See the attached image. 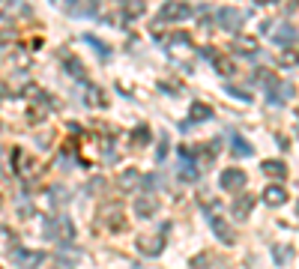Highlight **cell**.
<instances>
[{
  "label": "cell",
  "instance_id": "603a6c76",
  "mask_svg": "<svg viewBox=\"0 0 299 269\" xmlns=\"http://www.w3.org/2000/svg\"><path fill=\"white\" fill-rule=\"evenodd\" d=\"M66 72L75 78V81H84L87 78V69H84V63L78 60V57H72V60H66Z\"/></svg>",
  "mask_w": 299,
  "mask_h": 269
},
{
  "label": "cell",
  "instance_id": "52a82bcc",
  "mask_svg": "<svg viewBox=\"0 0 299 269\" xmlns=\"http://www.w3.org/2000/svg\"><path fill=\"white\" fill-rule=\"evenodd\" d=\"M117 186H120V192H135V189H141V186H144V173H141L138 168L120 170V180H117Z\"/></svg>",
  "mask_w": 299,
  "mask_h": 269
},
{
  "label": "cell",
  "instance_id": "d4e9b609",
  "mask_svg": "<svg viewBox=\"0 0 299 269\" xmlns=\"http://www.w3.org/2000/svg\"><path fill=\"white\" fill-rule=\"evenodd\" d=\"M84 102L87 105H105V96H102L99 87H84Z\"/></svg>",
  "mask_w": 299,
  "mask_h": 269
},
{
  "label": "cell",
  "instance_id": "8992f818",
  "mask_svg": "<svg viewBox=\"0 0 299 269\" xmlns=\"http://www.w3.org/2000/svg\"><path fill=\"white\" fill-rule=\"evenodd\" d=\"M192 12H195V9H192L189 3H165L159 21H183V18H189Z\"/></svg>",
  "mask_w": 299,
  "mask_h": 269
},
{
  "label": "cell",
  "instance_id": "d6a6232c",
  "mask_svg": "<svg viewBox=\"0 0 299 269\" xmlns=\"http://www.w3.org/2000/svg\"><path fill=\"white\" fill-rule=\"evenodd\" d=\"M18 212H21V215H33V203H30V201L18 203Z\"/></svg>",
  "mask_w": 299,
  "mask_h": 269
},
{
  "label": "cell",
  "instance_id": "7c38bea8",
  "mask_svg": "<svg viewBox=\"0 0 299 269\" xmlns=\"http://www.w3.org/2000/svg\"><path fill=\"white\" fill-rule=\"evenodd\" d=\"M264 203H269V206H281V203H287V189L278 186V183L266 186L264 189Z\"/></svg>",
  "mask_w": 299,
  "mask_h": 269
},
{
  "label": "cell",
  "instance_id": "ba28073f",
  "mask_svg": "<svg viewBox=\"0 0 299 269\" xmlns=\"http://www.w3.org/2000/svg\"><path fill=\"white\" fill-rule=\"evenodd\" d=\"M138 248H141L147 257H159V254L165 251V234H159V236H141V239H138Z\"/></svg>",
  "mask_w": 299,
  "mask_h": 269
},
{
  "label": "cell",
  "instance_id": "5bb4252c",
  "mask_svg": "<svg viewBox=\"0 0 299 269\" xmlns=\"http://www.w3.org/2000/svg\"><path fill=\"white\" fill-rule=\"evenodd\" d=\"M189 120H192V123H206V120H212V108H209L206 102L195 99L192 108H189Z\"/></svg>",
  "mask_w": 299,
  "mask_h": 269
},
{
  "label": "cell",
  "instance_id": "4316f807",
  "mask_svg": "<svg viewBox=\"0 0 299 269\" xmlns=\"http://www.w3.org/2000/svg\"><path fill=\"white\" fill-rule=\"evenodd\" d=\"M180 176H183L186 183H192V180H198V168H195V162L189 165V159H186V162L180 165Z\"/></svg>",
  "mask_w": 299,
  "mask_h": 269
},
{
  "label": "cell",
  "instance_id": "44dd1931",
  "mask_svg": "<svg viewBox=\"0 0 299 269\" xmlns=\"http://www.w3.org/2000/svg\"><path fill=\"white\" fill-rule=\"evenodd\" d=\"M233 156H239V159H248V156H251V153H254V150H251V144H248V141H245V138H239V134H236V138H233Z\"/></svg>",
  "mask_w": 299,
  "mask_h": 269
},
{
  "label": "cell",
  "instance_id": "8fae6325",
  "mask_svg": "<svg viewBox=\"0 0 299 269\" xmlns=\"http://www.w3.org/2000/svg\"><path fill=\"white\" fill-rule=\"evenodd\" d=\"M266 93H269V102H287L293 99V84H284V81H275L272 87H266Z\"/></svg>",
  "mask_w": 299,
  "mask_h": 269
},
{
  "label": "cell",
  "instance_id": "e0dca14e",
  "mask_svg": "<svg viewBox=\"0 0 299 269\" xmlns=\"http://www.w3.org/2000/svg\"><path fill=\"white\" fill-rule=\"evenodd\" d=\"M251 206H254V195H242V198H236V203H233V215L242 221V218L251 215Z\"/></svg>",
  "mask_w": 299,
  "mask_h": 269
},
{
  "label": "cell",
  "instance_id": "e575fe53",
  "mask_svg": "<svg viewBox=\"0 0 299 269\" xmlns=\"http://www.w3.org/2000/svg\"><path fill=\"white\" fill-rule=\"evenodd\" d=\"M0 269H3V266H0Z\"/></svg>",
  "mask_w": 299,
  "mask_h": 269
},
{
  "label": "cell",
  "instance_id": "2e32d148",
  "mask_svg": "<svg viewBox=\"0 0 299 269\" xmlns=\"http://www.w3.org/2000/svg\"><path fill=\"white\" fill-rule=\"evenodd\" d=\"M261 170H264L266 176H272V180H284L287 176V165L278 162V159H266L264 165H261Z\"/></svg>",
  "mask_w": 299,
  "mask_h": 269
},
{
  "label": "cell",
  "instance_id": "836d02e7",
  "mask_svg": "<svg viewBox=\"0 0 299 269\" xmlns=\"http://www.w3.org/2000/svg\"><path fill=\"white\" fill-rule=\"evenodd\" d=\"M6 96H9V87H6V84H3V81H0V102L6 99Z\"/></svg>",
  "mask_w": 299,
  "mask_h": 269
},
{
  "label": "cell",
  "instance_id": "4fadbf2b",
  "mask_svg": "<svg viewBox=\"0 0 299 269\" xmlns=\"http://www.w3.org/2000/svg\"><path fill=\"white\" fill-rule=\"evenodd\" d=\"M209 225H212V231H216V236H219L222 242H228V245H233V242H236V234H233V228L225 221V218L212 215V218H209Z\"/></svg>",
  "mask_w": 299,
  "mask_h": 269
},
{
  "label": "cell",
  "instance_id": "f1b7e54d",
  "mask_svg": "<svg viewBox=\"0 0 299 269\" xmlns=\"http://www.w3.org/2000/svg\"><path fill=\"white\" fill-rule=\"evenodd\" d=\"M228 93H231L233 99H239V102H251V96H248L245 90H239V87H228Z\"/></svg>",
  "mask_w": 299,
  "mask_h": 269
},
{
  "label": "cell",
  "instance_id": "ac0fdd59",
  "mask_svg": "<svg viewBox=\"0 0 299 269\" xmlns=\"http://www.w3.org/2000/svg\"><path fill=\"white\" fill-rule=\"evenodd\" d=\"M144 12H147V3H141V0H129V3L120 6V15L123 18H141Z\"/></svg>",
  "mask_w": 299,
  "mask_h": 269
},
{
  "label": "cell",
  "instance_id": "83f0119b",
  "mask_svg": "<svg viewBox=\"0 0 299 269\" xmlns=\"http://www.w3.org/2000/svg\"><path fill=\"white\" fill-rule=\"evenodd\" d=\"M254 81H258V84H264V87H272V84H275V78H272V72H269V69H254Z\"/></svg>",
  "mask_w": 299,
  "mask_h": 269
},
{
  "label": "cell",
  "instance_id": "7402d4cb",
  "mask_svg": "<svg viewBox=\"0 0 299 269\" xmlns=\"http://www.w3.org/2000/svg\"><path fill=\"white\" fill-rule=\"evenodd\" d=\"M275 42H281V45H287V42H290V45H293V39H296V27H293V24H281V30H275Z\"/></svg>",
  "mask_w": 299,
  "mask_h": 269
},
{
  "label": "cell",
  "instance_id": "9a60e30c",
  "mask_svg": "<svg viewBox=\"0 0 299 269\" xmlns=\"http://www.w3.org/2000/svg\"><path fill=\"white\" fill-rule=\"evenodd\" d=\"M150 138H153L150 126H147V123H138V126L132 129V134H129V144H132L135 150H141V147H147V144H150Z\"/></svg>",
  "mask_w": 299,
  "mask_h": 269
},
{
  "label": "cell",
  "instance_id": "d6986e66",
  "mask_svg": "<svg viewBox=\"0 0 299 269\" xmlns=\"http://www.w3.org/2000/svg\"><path fill=\"white\" fill-rule=\"evenodd\" d=\"M212 66H216V72L219 75H236V63H233L231 57H225V54H219V57H212Z\"/></svg>",
  "mask_w": 299,
  "mask_h": 269
},
{
  "label": "cell",
  "instance_id": "3957f363",
  "mask_svg": "<svg viewBox=\"0 0 299 269\" xmlns=\"http://www.w3.org/2000/svg\"><path fill=\"white\" fill-rule=\"evenodd\" d=\"M12 260L21 269H36L45 263V251H30V248H15L12 251Z\"/></svg>",
  "mask_w": 299,
  "mask_h": 269
},
{
  "label": "cell",
  "instance_id": "f546056e",
  "mask_svg": "<svg viewBox=\"0 0 299 269\" xmlns=\"http://www.w3.org/2000/svg\"><path fill=\"white\" fill-rule=\"evenodd\" d=\"M51 195H54V201L57 203L66 201V189H63V186H51Z\"/></svg>",
  "mask_w": 299,
  "mask_h": 269
},
{
  "label": "cell",
  "instance_id": "9c48e42d",
  "mask_svg": "<svg viewBox=\"0 0 299 269\" xmlns=\"http://www.w3.org/2000/svg\"><path fill=\"white\" fill-rule=\"evenodd\" d=\"M233 51H239L242 57H254V54L261 51V42H258L254 36H248V33H239L236 39H233Z\"/></svg>",
  "mask_w": 299,
  "mask_h": 269
},
{
  "label": "cell",
  "instance_id": "4dcf8cb0",
  "mask_svg": "<svg viewBox=\"0 0 299 269\" xmlns=\"http://www.w3.org/2000/svg\"><path fill=\"white\" fill-rule=\"evenodd\" d=\"M206 263H209V254H206V251H203V254H198V257L192 260V266H195V269H206Z\"/></svg>",
  "mask_w": 299,
  "mask_h": 269
},
{
  "label": "cell",
  "instance_id": "30bf717a",
  "mask_svg": "<svg viewBox=\"0 0 299 269\" xmlns=\"http://www.w3.org/2000/svg\"><path fill=\"white\" fill-rule=\"evenodd\" d=\"M156 209H159V198H156V195H144V198L135 201V212H138L141 218H153Z\"/></svg>",
  "mask_w": 299,
  "mask_h": 269
},
{
  "label": "cell",
  "instance_id": "cb8c5ba5",
  "mask_svg": "<svg viewBox=\"0 0 299 269\" xmlns=\"http://www.w3.org/2000/svg\"><path fill=\"white\" fill-rule=\"evenodd\" d=\"M272 257H275L278 266H284V263L293 257V248H290V245H272Z\"/></svg>",
  "mask_w": 299,
  "mask_h": 269
},
{
  "label": "cell",
  "instance_id": "484cf974",
  "mask_svg": "<svg viewBox=\"0 0 299 269\" xmlns=\"http://www.w3.org/2000/svg\"><path fill=\"white\" fill-rule=\"evenodd\" d=\"M84 39H87V42H90V45H93V48L99 51V57H102V60H108V57H111V48H108V45H105L102 39H96V36H93V33H87V36H84Z\"/></svg>",
  "mask_w": 299,
  "mask_h": 269
},
{
  "label": "cell",
  "instance_id": "1f68e13d",
  "mask_svg": "<svg viewBox=\"0 0 299 269\" xmlns=\"http://www.w3.org/2000/svg\"><path fill=\"white\" fill-rule=\"evenodd\" d=\"M167 147H170V144H167V138H162V144H159V150H156V159H159V162H162V159H165Z\"/></svg>",
  "mask_w": 299,
  "mask_h": 269
},
{
  "label": "cell",
  "instance_id": "5b68a950",
  "mask_svg": "<svg viewBox=\"0 0 299 269\" xmlns=\"http://www.w3.org/2000/svg\"><path fill=\"white\" fill-rule=\"evenodd\" d=\"M219 186H222L225 192H239V189L245 186V173H242L239 168L222 170V176H219Z\"/></svg>",
  "mask_w": 299,
  "mask_h": 269
},
{
  "label": "cell",
  "instance_id": "277c9868",
  "mask_svg": "<svg viewBox=\"0 0 299 269\" xmlns=\"http://www.w3.org/2000/svg\"><path fill=\"white\" fill-rule=\"evenodd\" d=\"M99 218L108 228L123 231V206L120 203H105V206H99Z\"/></svg>",
  "mask_w": 299,
  "mask_h": 269
},
{
  "label": "cell",
  "instance_id": "ffe728a7",
  "mask_svg": "<svg viewBox=\"0 0 299 269\" xmlns=\"http://www.w3.org/2000/svg\"><path fill=\"white\" fill-rule=\"evenodd\" d=\"M15 242H18V236L12 234L9 228H0V251H9V254H12V251L18 248Z\"/></svg>",
  "mask_w": 299,
  "mask_h": 269
},
{
  "label": "cell",
  "instance_id": "7a4b0ae2",
  "mask_svg": "<svg viewBox=\"0 0 299 269\" xmlns=\"http://www.w3.org/2000/svg\"><path fill=\"white\" fill-rule=\"evenodd\" d=\"M216 21H219V27H225V30L236 33V30L242 27L245 15H242L239 9H233V6H222V9H216Z\"/></svg>",
  "mask_w": 299,
  "mask_h": 269
},
{
  "label": "cell",
  "instance_id": "6da1fadb",
  "mask_svg": "<svg viewBox=\"0 0 299 269\" xmlns=\"http://www.w3.org/2000/svg\"><path fill=\"white\" fill-rule=\"evenodd\" d=\"M45 236L54 239V242H60V245H69V242L75 239V225H72V218L54 215L51 221H45Z\"/></svg>",
  "mask_w": 299,
  "mask_h": 269
}]
</instances>
